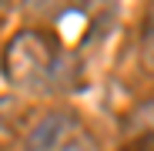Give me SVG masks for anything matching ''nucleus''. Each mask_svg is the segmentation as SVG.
Returning a JSON list of instances; mask_svg holds the SVG:
<instances>
[{
  "label": "nucleus",
  "mask_w": 154,
  "mask_h": 151,
  "mask_svg": "<svg viewBox=\"0 0 154 151\" xmlns=\"http://www.w3.org/2000/svg\"><path fill=\"white\" fill-rule=\"evenodd\" d=\"M54 67H57V54L44 34L23 30L7 44L4 74L17 91H44L54 81Z\"/></svg>",
  "instance_id": "nucleus-1"
},
{
  "label": "nucleus",
  "mask_w": 154,
  "mask_h": 151,
  "mask_svg": "<svg viewBox=\"0 0 154 151\" xmlns=\"http://www.w3.org/2000/svg\"><path fill=\"white\" fill-rule=\"evenodd\" d=\"M50 151H97V148H94V141L84 134L81 124L70 121L67 128H64V134L54 141V148H50Z\"/></svg>",
  "instance_id": "nucleus-2"
},
{
  "label": "nucleus",
  "mask_w": 154,
  "mask_h": 151,
  "mask_svg": "<svg viewBox=\"0 0 154 151\" xmlns=\"http://www.w3.org/2000/svg\"><path fill=\"white\" fill-rule=\"evenodd\" d=\"M141 50H144V64L154 71V4H151V14H147V24H144V40H141Z\"/></svg>",
  "instance_id": "nucleus-3"
},
{
  "label": "nucleus",
  "mask_w": 154,
  "mask_h": 151,
  "mask_svg": "<svg viewBox=\"0 0 154 151\" xmlns=\"http://www.w3.org/2000/svg\"><path fill=\"white\" fill-rule=\"evenodd\" d=\"M7 144V118H4V108H0V148Z\"/></svg>",
  "instance_id": "nucleus-4"
}]
</instances>
